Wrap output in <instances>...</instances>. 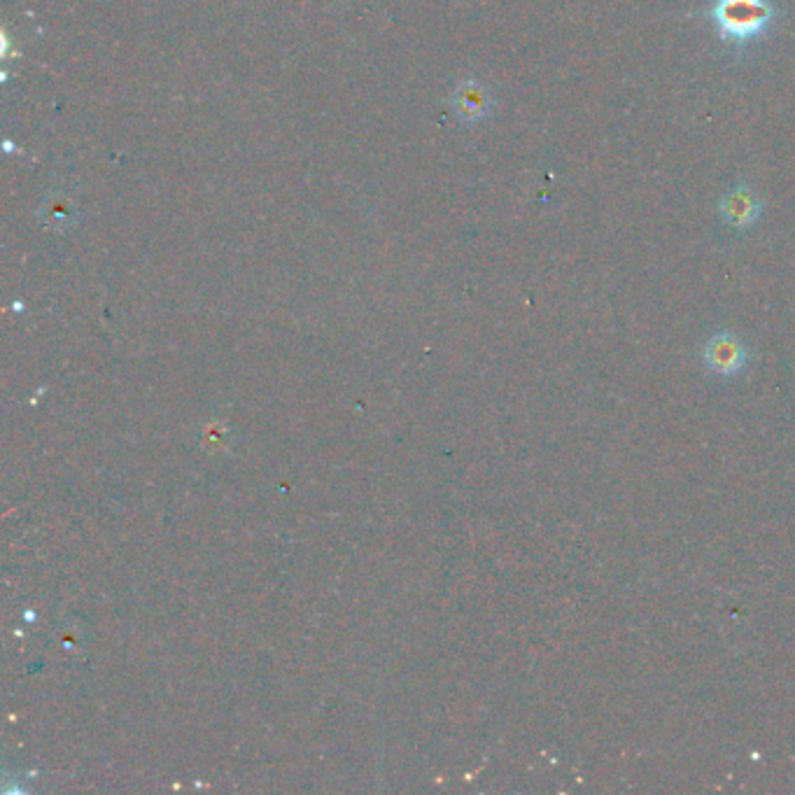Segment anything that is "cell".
Returning a JSON list of instances; mask_svg holds the SVG:
<instances>
[{
	"label": "cell",
	"mask_w": 795,
	"mask_h": 795,
	"mask_svg": "<svg viewBox=\"0 0 795 795\" xmlns=\"http://www.w3.org/2000/svg\"><path fill=\"white\" fill-rule=\"evenodd\" d=\"M712 19L723 42L747 45L768 31L775 10L768 0H716Z\"/></svg>",
	"instance_id": "obj_1"
},
{
	"label": "cell",
	"mask_w": 795,
	"mask_h": 795,
	"mask_svg": "<svg viewBox=\"0 0 795 795\" xmlns=\"http://www.w3.org/2000/svg\"><path fill=\"white\" fill-rule=\"evenodd\" d=\"M721 215L735 229H747L758 220L761 206H758V199L749 189L735 187L721 199Z\"/></svg>",
	"instance_id": "obj_2"
},
{
	"label": "cell",
	"mask_w": 795,
	"mask_h": 795,
	"mask_svg": "<svg viewBox=\"0 0 795 795\" xmlns=\"http://www.w3.org/2000/svg\"><path fill=\"white\" fill-rule=\"evenodd\" d=\"M744 357H747V353H744L742 343L733 339L730 334L714 336L705 348L707 364L714 371H719V374H735V371H740Z\"/></svg>",
	"instance_id": "obj_3"
}]
</instances>
